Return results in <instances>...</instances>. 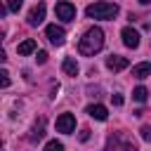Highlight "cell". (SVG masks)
<instances>
[{
    "label": "cell",
    "instance_id": "8992f818",
    "mask_svg": "<svg viewBox=\"0 0 151 151\" xmlns=\"http://www.w3.org/2000/svg\"><path fill=\"white\" fill-rule=\"evenodd\" d=\"M45 33H47V38H50L52 45H64V42H66V31H64L61 26H57V24H50V26L45 28Z\"/></svg>",
    "mask_w": 151,
    "mask_h": 151
},
{
    "label": "cell",
    "instance_id": "5bb4252c",
    "mask_svg": "<svg viewBox=\"0 0 151 151\" xmlns=\"http://www.w3.org/2000/svg\"><path fill=\"white\" fill-rule=\"evenodd\" d=\"M61 68H64L66 76H78V61H76L73 57H66L64 64H61Z\"/></svg>",
    "mask_w": 151,
    "mask_h": 151
},
{
    "label": "cell",
    "instance_id": "2e32d148",
    "mask_svg": "<svg viewBox=\"0 0 151 151\" xmlns=\"http://www.w3.org/2000/svg\"><path fill=\"white\" fill-rule=\"evenodd\" d=\"M45 151H66V149H64V144H61V142L52 139V142H47V144H45Z\"/></svg>",
    "mask_w": 151,
    "mask_h": 151
},
{
    "label": "cell",
    "instance_id": "277c9868",
    "mask_svg": "<svg viewBox=\"0 0 151 151\" xmlns=\"http://www.w3.org/2000/svg\"><path fill=\"white\" fill-rule=\"evenodd\" d=\"M54 14H57V19H61V21H73V19H76V7H73L71 2H66V0H61V2L54 5Z\"/></svg>",
    "mask_w": 151,
    "mask_h": 151
},
{
    "label": "cell",
    "instance_id": "9c48e42d",
    "mask_svg": "<svg viewBox=\"0 0 151 151\" xmlns=\"http://www.w3.org/2000/svg\"><path fill=\"white\" fill-rule=\"evenodd\" d=\"M120 35H123V42H125L127 47H132V50H134V47H139V33H137L132 26H125Z\"/></svg>",
    "mask_w": 151,
    "mask_h": 151
},
{
    "label": "cell",
    "instance_id": "ac0fdd59",
    "mask_svg": "<svg viewBox=\"0 0 151 151\" xmlns=\"http://www.w3.org/2000/svg\"><path fill=\"white\" fill-rule=\"evenodd\" d=\"M35 61H38V64H45V61H47V52H45V50H40V52L35 54Z\"/></svg>",
    "mask_w": 151,
    "mask_h": 151
},
{
    "label": "cell",
    "instance_id": "5b68a950",
    "mask_svg": "<svg viewBox=\"0 0 151 151\" xmlns=\"http://www.w3.org/2000/svg\"><path fill=\"white\" fill-rule=\"evenodd\" d=\"M76 130V116L73 113H61L57 118V132H64V134H71Z\"/></svg>",
    "mask_w": 151,
    "mask_h": 151
},
{
    "label": "cell",
    "instance_id": "6da1fadb",
    "mask_svg": "<svg viewBox=\"0 0 151 151\" xmlns=\"http://www.w3.org/2000/svg\"><path fill=\"white\" fill-rule=\"evenodd\" d=\"M101 47H104V31H101L99 26L87 28L85 35H83L80 42H78V52H80L83 57H94Z\"/></svg>",
    "mask_w": 151,
    "mask_h": 151
},
{
    "label": "cell",
    "instance_id": "9a60e30c",
    "mask_svg": "<svg viewBox=\"0 0 151 151\" xmlns=\"http://www.w3.org/2000/svg\"><path fill=\"white\" fill-rule=\"evenodd\" d=\"M132 99H134V101H139V104H142V101H146V99H149V90H146V87H142V85H139V87H134V90H132Z\"/></svg>",
    "mask_w": 151,
    "mask_h": 151
},
{
    "label": "cell",
    "instance_id": "e0dca14e",
    "mask_svg": "<svg viewBox=\"0 0 151 151\" xmlns=\"http://www.w3.org/2000/svg\"><path fill=\"white\" fill-rule=\"evenodd\" d=\"M21 2H24V0H7V7H9V12H19Z\"/></svg>",
    "mask_w": 151,
    "mask_h": 151
},
{
    "label": "cell",
    "instance_id": "30bf717a",
    "mask_svg": "<svg viewBox=\"0 0 151 151\" xmlns=\"http://www.w3.org/2000/svg\"><path fill=\"white\" fill-rule=\"evenodd\" d=\"M87 113H90V118H94V120H106V118H109V111H106V106H101V104H90V106H87Z\"/></svg>",
    "mask_w": 151,
    "mask_h": 151
},
{
    "label": "cell",
    "instance_id": "603a6c76",
    "mask_svg": "<svg viewBox=\"0 0 151 151\" xmlns=\"http://www.w3.org/2000/svg\"><path fill=\"white\" fill-rule=\"evenodd\" d=\"M139 2H142V5H149V2H151V0H139Z\"/></svg>",
    "mask_w": 151,
    "mask_h": 151
},
{
    "label": "cell",
    "instance_id": "4fadbf2b",
    "mask_svg": "<svg viewBox=\"0 0 151 151\" xmlns=\"http://www.w3.org/2000/svg\"><path fill=\"white\" fill-rule=\"evenodd\" d=\"M17 52L21 54V57H28V54H33L35 52V40H24V42H19V47H17Z\"/></svg>",
    "mask_w": 151,
    "mask_h": 151
},
{
    "label": "cell",
    "instance_id": "7402d4cb",
    "mask_svg": "<svg viewBox=\"0 0 151 151\" xmlns=\"http://www.w3.org/2000/svg\"><path fill=\"white\" fill-rule=\"evenodd\" d=\"M87 139H90V130H83L80 132V142H87Z\"/></svg>",
    "mask_w": 151,
    "mask_h": 151
},
{
    "label": "cell",
    "instance_id": "3957f363",
    "mask_svg": "<svg viewBox=\"0 0 151 151\" xmlns=\"http://www.w3.org/2000/svg\"><path fill=\"white\" fill-rule=\"evenodd\" d=\"M106 151H137V146H134V142H132L127 134L113 132V134H109V139H106Z\"/></svg>",
    "mask_w": 151,
    "mask_h": 151
},
{
    "label": "cell",
    "instance_id": "ffe728a7",
    "mask_svg": "<svg viewBox=\"0 0 151 151\" xmlns=\"http://www.w3.org/2000/svg\"><path fill=\"white\" fill-rule=\"evenodd\" d=\"M142 137H144L146 142H151V125H144V127H142Z\"/></svg>",
    "mask_w": 151,
    "mask_h": 151
},
{
    "label": "cell",
    "instance_id": "7a4b0ae2",
    "mask_svg": "<svg viewBox=\"0 0 151 151\" xmlns=\"http://www.w3.org/2000/svg\"><path fill=\"white\" fill-rule=\"evenodd\" d=\"M85 14L90 19H113L118 14V5L116 2H92L85 7Z\"/></svg>",
    "mask_w": 151,
    "mask_h": 151
},
{
    "label": "cell",
    "instance_id": "8fae6325",
    "mask_svg": "<svg viewBox=\"0 0 151 151\" xmlns=\"http://www.w3.org/2000/svg\"><path fill=\"white\" fill-rule=\"evenodd\" d=\"M132 76H134V78H139V80L149 78V76H151V64H149V61H142V64L132 66Z\"/></svg>",
    "mask_w": 151,
    "mask_h": 151
},
{
    "label": "cell",
    "instance_id": "ba28073f",
    "mask_svg": "<svg viewBox=\"0 0 151 151\" xmlns=\"http://www.w3.org/2000/svg\"><path fill=\"white\" fill-rule=\"evenodd\" d=\"M106 66L111 71H123V68L130 66V59L127 57H120V54H111V57H106Z\"/></svg>",
    "mask_w": 151,
    "mask_h": 151
},
{
    "label": "cell",
    "instance_id": "7c38bea8",
    "mask_svg": "<svg viewBox=\"0 0 151 151\" xmlns=\"http://www.w3.org/2000/svg\"><path fill=\"white\" fill-rule=\"evenodd\" d=\"M42 137H45V118H38L31 130V142H40Z\"/></svg>",
    "mask_w": 151,
    "mask_h": 151
},
{
    "label": "cell",
    "instance_id": "52a82bcc",
    "mask_svg": "<svg viewBox=\"0 0 151 151\" xmlns=\"http://www.w3.org/2000/svg\"><path fill=\"white\" fill-rule=\"evenodd\" d=\"M45 12H47L45 2H38V5L28 12V26H40V24H42V19H45Z\"/></svg>",
    "mask_w": 151,
    "mask_h": 151
},
{
    "label": "cell",
    "instance_id": "44dd1931",
    "mask_svg": "<svg viewBox=\"0 0 151 151\" xmlns=\"http://www.w3.org/2000/svg\"><path fill=\"white\" fill-rule=\"evenodd\" d=\"M111 101H113L116 106H123V97H120V94H111Z\"/></svg>",
    "mask_w": 151,
    "mask_h": 151
},
{
    "label": "cell",
    "instance_id": "d6986e66",
    "mask_svg": "<svg viewBox=\"0 0 151 151\" xmlns=\"http://www.w3.org/2000/svg\"><path fill=\"white\" fill-rule=\"evenodd\" d=\"M0 85H2V87H7V85H9V73H7V71H2V73H0Z\"/></svg>",
    "mask_w": 151,
    "mask_h": 151
}]
</instances>
